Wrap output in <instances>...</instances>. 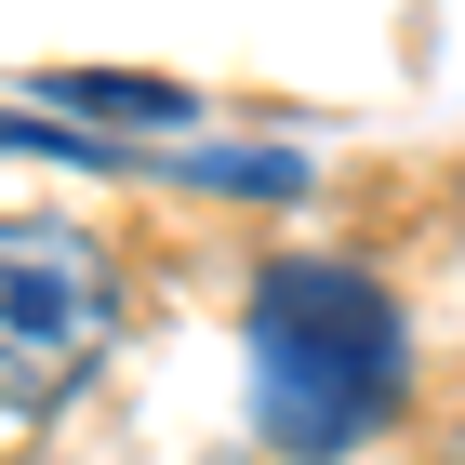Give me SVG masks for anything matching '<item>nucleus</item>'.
<instances>
[{"instance_id":"1","label":"nucleus","mask_w":465,"mask_h":465,"mask_svg":"<svg viewBox=\"0 0 465 465\" xmlns=\"http://www.w3.org/2000/svg\"><path fill=\"white\" fill-rule=\"evenodd\" d=\"M240 346H252V426L292 465H332L359 439H386L399 399H412V332H399L386 280H359L332 252H280L252 280Z\"/></svg>"},{"instance_id":"2","label":"nucleus","mask_w":465,"mask_h":465,"mask_svg":"<svg viewBox=\"0 0 465 465\" xmlns=\"http://www.w3.org/2000/svg\"><path fill=\"white\" fill-rule=\"evenodd\" d=\"M120 332V266L80 226H0V412H54V399L107 359Z\"/></svg>"},{"instance_id":"3","label":"nucleus","mask_w":465,"mask_h":465,"mask_svg":"<svg viewBox=\"0 0 465 465\" xmlns=\"http://www.w3.org/2000/svg\"><path fill=\"white\" fill-rule=\"evenodd\" d=\"M54 120H94V134H173L200 94L186 80H80V67H54V80H27Z\"/></svg>"}]
</instances>
